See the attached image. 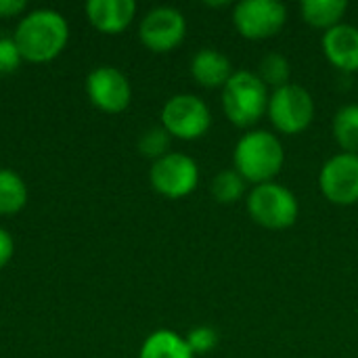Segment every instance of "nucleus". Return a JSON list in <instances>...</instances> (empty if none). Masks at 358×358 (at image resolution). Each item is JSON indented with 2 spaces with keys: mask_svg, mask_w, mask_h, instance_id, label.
<instances>
[{
  "mask_svg": "<svg viewBox=\"0 0 358 358\" xmlns=\"http://www.w3.org/2000/svg\"><path fill=\"white\" fill-rule=\"evenodd\" d=\"M323 50L331 65L340 71H358V27L350 23H340L325 31Z\"/></svg>",
  "mask_w": 358,
  "mask_h": 358,
  "instance_id": "obj_12",
  "label": "nucleus"
},
{
  "mask_svg": "<svg viewBox=\"0 0 358 358\" xmlns=\"http://www.w3.org/2000/svg\"><path fill=\"white\" fill-rule=\"evenodd\" d=\"M258 76L266 86H273L275 90L289 84V76H292V67L285 55L281 52H268L264 55V59L260 61L258 67Z\"/></svg>",
  "mask_w": 358,
  "mask_h": 358,
  "instance_id": "obj_20",
  "label": "nucleus"
},
{
  "mask_svg": "<svg viewBox=\"0 0 358 358\" xmlns=\"http://www.w3.org/2000/svg\"><path fill=\"white\" fill-rule=\"evenodd\" d=\"M191 73L203 88H218L231 80L233 67L227 55L216 48H199L191 59Z\"/></svg>",
  "mask_w": 358,
  "mask_h": 358,
  "instance_id": "obj_14",
  "label": "nucleus"
},
{
  "mask_svg": "<svg viewBox=\"0 0 358 358\" xmlns=\"http://www.w3.org/2000/svg\"><path fill=\"white\" fill-rule=\"evenodd\" d=\"M287 8L279 0H243L233 10L237 31L248 40H266L281 31Z\"/></svg>",
  "mask_w": 358,
  "mask_h": 358,
  "instance_id": "obj_8",
  "label": "nucleus"
},
{
  "mask_svg": "<svg viewBox=\"0 0 358 358\" xmlns=\"http://www.w3.org/2000/svg\"><path fill=\"white\" fill-rule=\"evenodd\" d=\"M13 38L21 50L23 61L48 63L65 50L69 40V25L59 10L36 8L19 21Z\"/></svg>",
  "mask_w": 358,
  "mask_h": 358,
  "instance_id": "obj_1",
  "label": "nucleus"
},
{
  "mask_svg": "<svg viewBox=\"0 0 358 358\" xmlns=\"http://www.w3.org/2000/svg\"><path fill=\"white\" fill-rule=\"evenodd\" d=\"M268 90L258 73L241 69L233 71L231 80L222 88V109L227 117L239 126H254L268 109Z\"/></svg>",
  "mask_w": 358,
  "mask_h": 358,
  "instance_id": "obj_3",
  "label": "nucleus"
},
{
  "mask_svg": "<svg viewBox=\"0 0 358 358\" xmlns=\"http://www.w3.org/2000/svg\"><path fill=\"white\" fill-rule=\"evenodd\" d=\"M212 124L210 109L203 99L195 94H176L166 101L162 109V126L172 138L195 141L201 138Z\"/></svg>",
  "mask_w": 358,
  "mask_h": 358,
  "instance_id": "obj_6",
  "label": "nucleus"
},
{
  "mask_svg": "<svg viewBox=\"0 0 358 358\" xmlns=\"http://www.w3.org/2000/svg\"><path fill=\"white\" fill-rule=\"evenodd\" d=\"M86 92L90 103L105 113H120L132 101V86L128 78L111 65H101L88 73Z\"/></svg>",
  "mask_w": 358,
  "mask_h": 358,
  "instance_id": "obj_10",
  "label": "nucleus"
},
{
  "mask_svg": "<svg viewBox=\"0 0 358 358\" xmlns=\"http://www.w3.org/2000/svg\"><path fill=\"white\" fill-rule=\"evenodd\" d=\"M25 8H27L25 0H0V17L2 19L19 17Z\"/></svg>",
  "mask_w": 358,
  "mask_h": 358,
  "instance_id": "obj_25",
  "label": "nucleus"
},
{
  "mask_svg": "<svg viewBox=\"0 0 358 358\" xmlns=\"http://www.w3.org/2000/svg\"><path fill=\"white\" fill-rule=\"evenodd\" d=\"M248 212L252 220L260 227L281 231L289 229L298 220L300 206L296 195L287 187L271 180L252 189L248 197Z\"/></svg>",
  "mask_w": 358,
  "mask_h": 358,
  "instance_id": "obj_4",
  "label": "nucleus"
},
{
  "mask_svg": "<svg viewBox=\"0 0 358 358\" xmlns=\"http://www.w3.org/2000/svg\"><path fill=\"white\" fill-rule=\"evenodd\" d=\"M27 203V185L13 170L0 168V216H13Z\"/></svg>",
  "mask_w": 358,
  "mask_h": 358,
  "instance_id": "obj_17",
  "label": "nucleus"
},
{
  "mask_svg": "<svg viewBox=\"0 0 358 358\" xmlns=\"http://www.w3.org/2000/svg\"><path fill=\"white\" fill-rule=\"evenodd\" d=\"M136 15L134 0H88L86 17L103 34H122Z\"/></svg>",
  "mask_w": 358,
  "mask_h": 358,
  "instance_id": "obj_13",
  "label": "nucleus"
},
{
  "mask_svg": "<svg viewBox=\"0 0 358 358\" xmlns=\"http://www.w3.org/2000/svg\"><path fill=\"white\" fill-rule=\"evenodd\" d=\"M334 136L344 153L358 155V105H346L336 113Z\"/></svg>",
  "mask_w": 358,
  "mask_h": 358,
  "instance_id": "obj_18",
  "label": "nucleus"
},
{
  "mask_svg": "<svg viewBox=\"0 0 358 358\" xmlns=\"http://www.w3.org/2000/svg\"><path fill=\"white\" fill-rule=\"evenodd\" d=\"M323 195L336 206H352L358 201V155L338 153L325 162L319 174Z\"/></svg>",
  "mask_w": 358,
  "mask_h": 358,
  "instance_id": "obj_11",
  "label": "nucleus"
},
{
  "mask_svg": "<svg viewBox=\"0 0 358 358\" xmlns=\"http://www.w3.org/2000/svg\"><path fill=\"white\" fill-rule=\"evenodd\" d=\"M13 254H15V241H13L10 233L0 227V271L10 262Z\"/></svg>",
  "mask_w": 358,
  "mask_h": 358,
  "instance_id": "obj_24",
  "label": "nucleus"
},
{
  "mask_svg": "<svg viewBox=\"0 0 358 358\" xmlns=\"http://www.w3.org/2000/svg\"><path fill=\"white\" fill-rule=\"evenodd\" d=\"M266 113L279 132L300 134L315 117V101L304 86L289 82L271 94Z\"/></svg>",
  "mask_w": 358,
  "mask_h": 358,
  "instance_id": "obj_5",
  "label": "nucleus"
},
{
  "mask_svg": "<svg viewBox=\"0 0 358 358\" xmlns=\"http://www.w3.org/2000/svg\"><path fill=\"white\" fill-rule=\"evenodd\" d=\"M149 180L159 195L170 199H180L197 189L199 168L193 157L170 151L168 155L153 162L149 170Z\"/></svg>",
  "mask_w": 358,
  "mask_h": 358,
  "instance_id": "obj_7",
  "label": "nucleus"
},
{
  "mask_svg": "<svg viewBox=\"0 0 358 358\" xmlns=\"http://www.w3.org/2000/svg\"><path fill=\"white\" fill-rule=\"evenodd\" d=\"M185 340H187L189 348L193 350V355L197 357V355H208V352H212V350L218 346L220 336H218V331H216L214 327L199 325V327L191 329V331L187 334Z\"/></svg>",
  "mask_w": 358,
  "mask_h": 358,
  "instance_id": "obj_22",
  "label": "nucleus"
},
{
  "mask_svg": "<svg viewBox=\"0 0 358 358\" xmlns=\"http://www.w3.org/2000/svg\"><path fill=\"white\" fill-rule=\"evenodd\" d=\"M245 193V178L237 170H222L212 180V195L218 203H235Z\"/></svg>",
  "mask_w": 358,
  "mask_h": 358,
  "instance_id": "obj_19",
  "label": "nucleus"
},
{
  "mask_svg": "<svg viewBox=\"0 0 358 358\" xmlns=\"http://www.w3.org/2000/svg\"><path fill=\"white\" fill-rule=\"evenodd\" d=\"M170 143L172 136L164 126H153L149 130H145L138 138V151L145 157H151L153 162H157L159 157L170 153Z\"/></svg>",
  "mask_w": 358,
  "mask_h": 358,
  "instance_id": "obj_21",
  "label": "nucleus"
},
{
  "mask_svg": "<svg viewBox=\"0 0 358 358\" xmlns=\"http://www.w3.org/2000/svg\"><path fill=\"white\" fill-rule=\"evenodd\" d=\"M300 10L306 23L327 31L342 23V17L348 10V2L346 0H302Z\"/></svg>",
  "mask_w": 358,
  "mask_h": 358,
  "instance_id": "obj_16",
  "label": "nucleus"
},
{
  "mask_svg": "<svg viewBox=\"0 0 358 358\" xmlns=\"http://www.w3.org/2000/svg\"><path fill=\"white\" fill-rule=\"evenodd\" d=\"M138 358H195V355L182 336L170 329H157L143 342Z\"/></svg>",
  "mask_w": 358,
  "mask_h": 358,
  "instance_id": "obj_15",
  "label": "nucleus"
},
{
  "mask_svg": "<svg viewBox=\"0 0 358 358\" xmlns=\"http://www.w3.org/2000/svg\"><path fill=\"white\" fill-rule=\"evenodd\" d=\"M23 63L21 50L15 42V38L8 36H0V73H13L19 69V65Z\"/></svg>",
  "mask_w": 358,
  "mask_h": 358,
  "instance_id": "obj_23",
  "label": "nucleus"
},
{
  "mask_svg": "<svg viewBox=\"0 0 358 358\" xmlns=\"http://www.w3.org/2000/svg\"><path fill=\"white\" fill-rule=\"evenodd\" d=\"M187 34V19L174 6H155L151 8L138 27L141 42L153 52L174 50Z\"/></svg>",
  "mask_w": 358,
  "mask_h": 358,
  "instance_id": "obj_9",
  "label": "nucleus"
},
{
  "mask_svg": "<svg viewBox=\"0 0 358 358\" xmlns=\"http://www.w3.org/2000/svg\"><path fill=\"white\" fill-rule=\"evenodd\" d=\"M235 170L245 182H271L283 168L285 153L281 141L268 130H250L239 138L233 153Z\"/></svg>",
  "mask_w": 358,
  "mask_h": 358,
  "instance_id": "obj_2",
  "label": "nucleus"
}]
</instances>
